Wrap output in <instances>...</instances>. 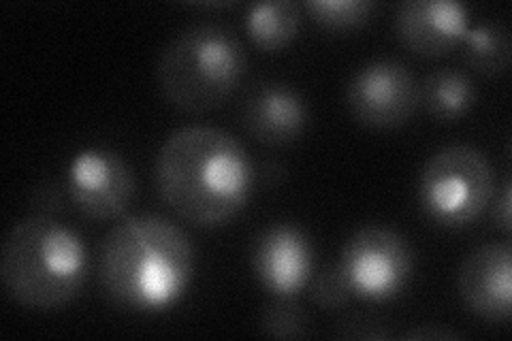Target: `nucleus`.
<instances>
[{
	"label": "nucleus",
	"instance_id": "1",
	"mask_svg": "<svg viewBox=\"0 0 512 341\" xmlns=\"http://www.w3.org/2000/svg\"><path fill=\"white\" fill-rule=\"evenodd\" d=\"M154 171L160 199L199 229L233 220L254 186V167L244 145L222 128L205 124L173 131L160 145Z\"/></svg>",
	"mask_w": 512,
	"mask_h": 341
},
{
	"label": "nucleus",
	"instance_id": "2",
	"mask_svg": "<svg viewBox=\"0 0 512 341\" xmlns=\"http://www.w3.org/2000/svg\"><path fill=\"white\" fill-rule=\"evenodd\" d=\"M192 275V241L165 216H128L105 237L101 280L109 299L124 310H169L186 295Z\"/></svg>",
	"mask_w": 512,
	"mask_h": 341
},
{
	"label": "nucleus",
	"instance_id": "3",
	"mask_svg": "<svg viewBox=\"0 0 512 341\" xmlns=\"http://www.w3.org/2000/svg\"><path fill=\"white\" fill-rule=\"evenodd\" d=\"M88 278V250L69 226L39 214L15 222L0 250V280L11 301L54 312L69 305Z\"/></svg>",
	"mask_w": 512,
	"mask_h": 341
},
{
	"label": "nucleus",
	"instance_id": "4",
	"mask_svg": "<svg viewBox=\"0 0 512 341\" xmlns=\"http://www.w3.org/2000/svg\"><path fill=\"white\" fill-rule=\"evenodd\" d=\"M246 69V50L229 26L195 24L167 43L158 58L156 81L173 107L203 113L229 101Z\"/></svg>",
	"mask_w": 512,
	"mask_h": 341
},
{
	"label": "nucleus",
	"instance_id": "5",
	"mask_svg": "<svg viewBox=\"0 0 512 341\" xmlns=\"http://www.w3.org/2000/svg\"><path fill=\"white\" fill-rule=\"evenodd\" d=\"M493 188V169L483 152L472 145H448L425 162L419 203L431 222L459 229L483 214Z\"/></svg>",
	"mask_w": 512,
	"mask_h": 341
},
{
	"label": "nucleus",
	"instance_id": "6",
	"mask_svg": "<svg viewBox=\"0 0 512 341\" xmlns=\"http://www.w3.org/2000/svg\"><path fill=\"white\" fill-rule=\"evenodd\" d=\"M338 267L352 295L365 301H391L410 284L414 254L410 243L387 226H363L350 237Z\"/></svg>",
	"mask_w": 512,
	"mask_h": 341
},
{
	"label": "nucleus",
	"instance_id": "7",
	"mask_svg": "<svg viewBox=\"0 0 512 341\" xmlns=\"http://www.w3.org/2000/svg\"><path fill=\"white\" fill-rule=\"evenodd\" d=\"M346 105L361 124L395 128L406 124L421 105V86L397 60H372L350 79Z\"/></svg>",
	"mask_w": 512,
	"mask_h": 341
},
{
	"label": "nucleus",
	"instance_id": "8",
	"mask_svg": "<svg viewBox=\"0 0 512 341\" xmlns=\"http://www.w3.org/2000/svg\"><path fill=\"white\" fill-rule=\"evenodd\" d=\"M71 203L92 220L120 218L133 203L137 182L128 162L111 150L79 152L67 171Z\"/></svg>",
	"mask_w": 512,
	"mask_h": 341
},
{
	"label": "nucleus",
	"instance_id": "9",
	"mask_svg": "<svg viewBox=\"0 0 512 341\" xmlns=\"http://www.w3.org/2000/svg\"><path fill=\"white\" fill-rule=\"evenodd\" d=\"M314 267L310 237L295 224H271L254 241L252 269L278 299H293L308 286Z\"/></svg>",
	"mask_w": 512,
	"mask_h": 341
},
{
	"label": "nucleus",
	"instance_id": "10",
	"mask_svg": "<svg viewBox=\"0 0 512 341\" xmlns=\"http://www.w3.org/2000/svg\"><path fill=\"white\" fill-rule=\"evenodd\" d=\"M459 292L470 310L489 322H504L512 310V250L508 243H485L459 267Z\"/></svg>",
	"mask_w": 512,
	"mask_h": 341
},
{
	"label": "nucleus",
	"instance_id": "11",
	"mask_svg": "<svg viewBox=\"0 0 512 341\" xmlns=\"http://www.w3.org/2000/svg\"><path fill=\"white\" fill-rule=\"evenodd\" d=\"M470 11L455 0H408L397 9L395 32L410 52L442 56L463 43Z\"/></svg>",
	"mask_w": 512,
	"mask_h": 341
},
{
	"label": "nucleus",
	"instance_id": "12",
	"mask_svg": "<svg viewBox=\"0 0 512 341\" xmlns=\"http://www.w3.org/2000/svg\"><path fill=\"white\" fill-rule=\"evenodd\" d=\"M308 105L286 84H261L244 105L246 131L263 145L293 143L308 126Z\"/></svg>",
	"mask_w": 512,
	"mask_h": 341
},
{
	"label": "nucleus",
	"instance_id": "13",
	"mask_svg": "<svg viewBox=\"0 0 512 341\" xmlns=\"http://www.w3.org/2000/svg\"><path fill=\"white\" fill-rule=\"evenodd\" d=\"M476 90L472 79L455 69H442L431 73L421 86V105L431 118L451 122L466 116L474 105Z\"/></svg>",
	"mask_w": 512,
	"mask_h": 341
},
{
	"label": "nucleus",
	"instance_id": "14",
	"mask_svg": "<svg viewBox=\"0 0 512 341\" xmlns=\"http://www.w3.org/2000/svg\"><path fill=\"white\" fill-rule=\"evenodd\" d=\"M301 28V7L291 0L252 5L246 13V30L256 47L276 52L291 43Z\"/></svg>",
	"mask_w": 512,
	"mask_h": 341
},
{
	"label": "nucleus",
	"instance_id": "15",
	"mask_svg": "<svg viewBox=\"0 0 512 341\" xmlns=\"http://www.w3.org/2000/svg\"><path fill=\"white\" fill-rule=\"evenodd\" d=\"M463 56L470 67L483 75H500L510 64V32L500 22L470 26L463 39Z\"/></svg>",
	"mask_w": 512,
	"mask_h": 341
},
{
	"label": "nucleus",
	"instance_id": "16",
	"mask_svg": "<svg viewBox=\"0 0 512 341\" xmlns=\"http://www.w3.org/2000/svg\"><path fill=\"white\" fill-rule=\"evenodd\" d=\"M306 9L320 26L329 30H348L370 20L376 5L370 0H312Z\"/></svg>",
	"mask_w": 512,
	"mask_h": 341
},
{
	"label": "nucleus",
	"instance_id": "17",
	"mask_svg": "<svg viewBox=\"0 0 512 341\" xmlns=\"http://www.w3.org/2000/svg\"><path fill=\"white\" fill-rule=\"evenodd\" d=\"M261 329L269 337L295 339L308 333V318L297 305L282 299L280 303L267 307L261 318Z\"/></svg>",
	"mask_w": 512,
	"mask_h": 341
},
{
	"label": "nucleus",
	"instance_id": "18",
	"mask_svg": "<svg viewBox=\"0 0 512 341\" xmlns=\"http://www.w3.org/2000/svg\"><path fill=\"white\" fill-rule=\"evenodd\" d=\"M350 286L338 265L327 267L312 284V297L323 310H338L350 299Z\"/></svg>",
	"mask_w": 512,
	"mask_h": 341
},
{
	"label": "nucleus",
	"instance_id": "19",
	"mask_svg": "<svg viewBox=\"0 0 512 341\" xmlns=\"http://www.w3.org/2000/svg\"><path fill=\"white\" fill-rule=\"evenodd\" d=\"M510 180L504 182L502 186V192L500 197L495 199V209H493V220H495V226H498L500 231L504 233H510V207H512V197H510Z\"/></svg>",
	"mask_w": 512,
	"mask_h": 341
},
{
	"label": "nucleus",
	"instance_id": "20",
	"mask_svg": "<svg viewBox=\"0 0 512 341\" xmlns=\"http://www.w3.org/2000/svg\"><path fill=\"white\" fill-rule=\"evenodd\" d=\"M340 335L348 337V339H384V337H389L387 333L378 329V324L365 322V320L346 322V329H340Z\"/></svg>",
	"mask_w": 512,
	"mask_h": 341
},
{
	"label": "nucleus",
	"instance_id": "21",
	"mask_svg": "<svg viewBox=\"0 0 512 341\" xmlns=\"http://www.w3.org/2000/svg\"><path fill=\"white\" fill-rule=\"evenodd\" d=\"M408 339H459V333L446 331V329H414L406 333Z\"/></svg>",
	"mask_w": 512,
	"mask_h": 341
},
{
	"label": "nucleus",
	"instance_id": "22",
	"mask_svg": "<svg viewBox=\"0 0 512 341\" xmlns=\"http://www.w3.org/2000/svg\"><path fill=\"white\" fill-rule=\"evenodd\" d=\"M41 192L45 194V197H41V194H37V197H35V203H37L39 207H43V209H58V207H60L62 199H60V194H58L56 186H52V188H41Z\"/></svg>",
	"mask_w": 512,
	"mask_h": 341
}]
</instances>
